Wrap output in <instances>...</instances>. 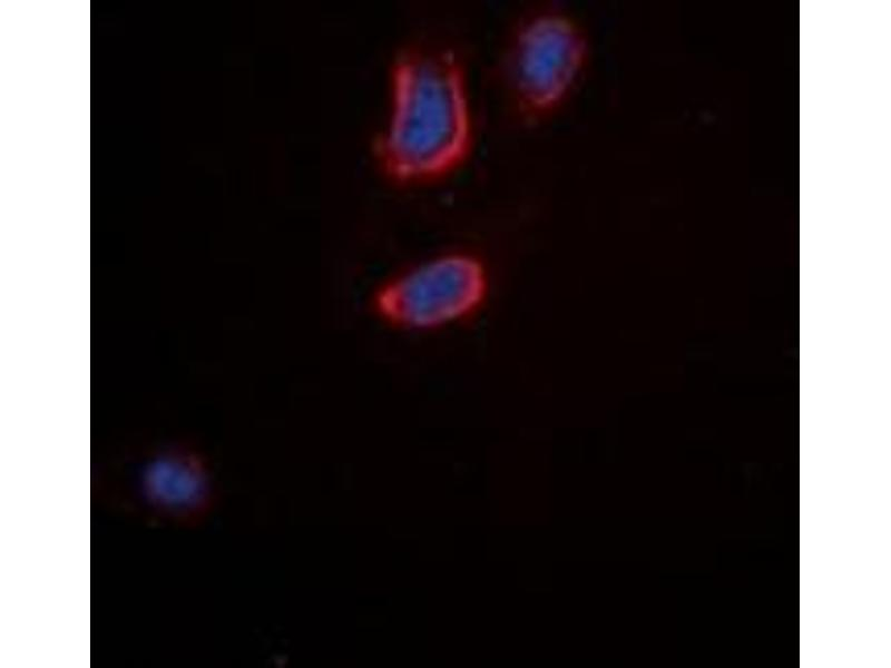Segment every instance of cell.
Wrapping results in <instances>:
<instances>
[{"instance_id": "obj_1", "label": "cell", "mask_w": 891, "mask_h": 668, "mask_svg": "<svg viewBox=\"0 0 891 668\" xmlns=\"http://www.w3.org/2000/svg\"><path fill=\"white\" fill-rule=\"evenodd\" d=\"M472 143L466 76L450 51L402 52L391 71V111L375 154L388 177L419 183L461 165Z\"/></svg>"}, {"instance_id": "obj_2", "label": "cell", "mask_w": 891, "mask_h": 668, "mask_svg": "<svg viewBox=\"0 0 891 668\" xmlns=\"http://www.w3.org/2000/svg\"><path fill=\"white\" fill-rule=\"evenodd\" d=\"M489 273L476 256L451 253L396 274L372 298L376 315L402 330H433L464 321L486 304Z\"/></svg>"}, {"instance_id": "obj_4", "label": "cell", "mask_w": 891, "mask_h": 668, "mask_svg": "<svg viewBox=\"0 0 891 668\" xmlns=\"http://www.w3.org/2000/svg\"><path fill=\"white\" fill-rule=\"evenodd\" d=\"M145 479L150 499L168 510L200 504L207 495V480L199 465L184 458L167 456L156 461Z\"/></svg>"}, {"instance_id": "obj_3", "label": "cell", "mask_w": 891, "mask_h": 668, "mask_svg": "<svg viewBox=\"0 0 891 668\" xmlns=\"http://www.w3.org/2000/svg\"><path fill=\"white\" fill-rule=\"evenodd\" d=\"M587 55L584 33L568 18L542 14L518 32L510 59L516 100L530 115H541L562 101L580 73Z\"/></svg>"}]
</instances>
